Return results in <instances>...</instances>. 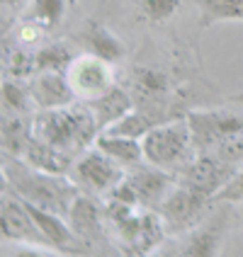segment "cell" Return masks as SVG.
<instances>
[{
    "mask_svg": "<svg viewBox=\"0 0 243 257\" xmlns=\"http://www.w3.org/2000/svg\"><path fill=\"white\" fill-rule=\"evenodd\" d=\"M32 136L39 141L54 146L66 156H80L98 136V119L93 114L90 104H68L56 109H37L32 119Z\"/></svg>",
    "mask_w": 243,
    "mask_h": 257,
    "instance_id": "6da1fadb",
    "label": "cell"
},
{
    "mask_svg": "<svg viewBox=\"0 0 243 257\" xmlns=\"http://www.w3.org/2000/svg\"><path fill=\"white\" fill-rule=\"evenodd\" d=\"M3 177L10 185V192L17 194L20 199L37 204V206L61 216H68L73 201L80 194L78 185L66 180L63 175L32 168L27 160H17L15 156H10V160L5 158Z\"/></svg>",
    "mask_w": 243,
    "mask_h": 257,
    "instance_id": "7a4b0ae2",
    "label": "cell"
},
{
    "mask_svg": "<svg viewBox=\"0 0 243 257\" xmlns=\"http://www.w3.org/2000/svg\"><path fill=\"white\" fill-rule=\"evenodd\" d=\"M105 221L117 230L119 240L129 255H148L158 250L168 230L163 226V218L156 209L151 211H136V206L122 204V201L107 199Z\"/></svg>",
    "mask_w": 243,
    "mask_h": 257,
    "instance_id": "3957f363",
    "label": "cell"
},
{
    "mask_svg": "<svg viewBox=\"0 0 243 257\" xmlns=\"http://www.w3.org/2000/svg\"><path fill=\"white\" fill-rule=\"evenodd\" d=\"M143 163L156 165L163 170H183L192 158L197 156V148L192 141V128L185 119H175L166 124H156L141 139Z\"/></svg>",
    "mask_w": 243,
    "mask_h": 257,
    "instance_id": "277c9868",
    "label": "cell"
},
{
    "mask_svg": "<svg viewBox=\"0 0 243 257\" xmlns=\"http://www.w3.org/2000/svg\"><path fill=\"white\" fill-rule=\"evenodd\" d=\"M187 124L192 128V141L197 153H207L219 143L238 139L243 136V97H236L221 107L190 112Z\"/></svg>",
    "mask_w": 243,
    "mask_h": 257,
    "instance_id": "5b68a950",
    "label": "cell"
},
{
    "mask_svg": "<svg viewBox=\"0 0 243 257\" xmlns=\"http://www.w3.org/2000/svg\"><path fill=\"white\" fill-rule=\"evenodd\" d=\"M214 201L212 194H204L200 189L187 185H178L171 189V194L156 206V211L163 218V226L168 235H183L209 216V204Z\"/></svg>",
    "mask_w": 243,
    "mask_h": 257,
    "instance_id": "8992f818",
    "label": "cell"
},
{
    "mask_svg": "<svg viewBox=\"0 0 243 257\" xmlns=\"http://www.w3.org/2000/svg\"><path fill=\"white\" fill-rule=\"evenodd\" d=\"M71 177L78 189H88L90 194H110L127 177V170L93 143V148H86L73 160Z\"/></svg>",
    "mask_w": 243,
    "mask_h": 257,
    "instance_id": "52a82bcc",
    "label": "cell"
},
{
    "mask_svg": "<svg viewBox=\"0 0 243 257\" xmlns=\"http://www.w3.org/2000/svg\"><path fill=\"white\" fill-rule=\"evenodd\" d=\"M66 78H68L78 102H95L115 87L112 63L95 54H88V51L80 56H73Z\"/></svg>",
    "mask_w": 243,
    "mask_h": 257,
    "instance_id": "ba28073f",
    "label": "cell"
},
{
    "mask_svg": "<svg viewBox=\"0 0 243 257\" xmlns=\"http://www.w3.org/2000/svg\"><path fill=\"white\" fill-rule=\"evenodd\" d=\"M3 243H15V245H25V247H39L42 252H56L54 245L49 243V238L42 233V228L37 226V221L32 218V214L27 211L25 201L20 199L17 194L10 192V197H3Z\"/></svg>",
    "mask_w": 243,
    "mask_h": 257,
    "instance_id": "9c48e42d",
    "label": "cell"
},
{
    "mask_svg": "<svg viewBox=\"0 0 243 257\" xmlns=\"http://www.w3.org/2000/svg\"><path fill=\"white\" fill-rule=\"evenodd\" d=\"M231 218V204H224L219 211L209 214L200 226L183 233V238L178 240L175 250H168L173 255H187V257H212L221 252V245L229 230Z\"/></svg>",
    "mask_w": 243,
    "mask_h": 257,
    "instance_id": "30bf717a",
    "label": "cell"
},
{
    "mask_svg": "<svg viewBox=\"0 0 243 257\" xmlns=\"http://www.w3.org/2000/svg\"><path fill=\"white\" fill-rule=\"evenodd\" d=\"M127 180L129 185L134 187L141 206H148V209H156L158 204L171 194L173 187L178 185V180L168 170L148 165V163H141V165L127 170Z\"/></svg>",
    "mask_w": 243,
    "mask_h": 257,
    "instance_id": "8fae6325",
    "label": "cell"
},
{
    "mask_svg": "<svg viewBox=\"0 0 243 257\" xmlns=\"http://www.w3.org/2000/svg\"><path fill=\"white\" fill-rule=\"evenodd\" d=\"M29 95L34 102V109H56V107H68L78 100L73 92L66 73L58 71H42L34 73L29 80Z\"/></svg>",
    "mask_w": 243,
    "mask_h": 257,
    "instance_id": "7c38bea8",
    "label": "cell"
},
{
    "mask_svg": "<svg viewBox=\"0 0 243 257\" xmlns=\"http://www.w3.org/2000/svg\"><path fill=\"white\" fill-rule=\"evenodd\" d=\"M68 223L75 230V235L80 238V243L93 245L98 238H102V218H100V209L95 206V201L88 199L86 194H78V199L73 201L71 211H68Z\"/></svg>",
    "mask_w": 243,
    "mask_h": 257,
    "instance_id": "4fadbf2b",
    "label": "cell"
},
{
    "mask_svg": "<svg viewBox=\"0 0 243 257\" xmlns=\"http://www.w3.org/2000/svg\"><path fill=\"white\" fill-rule=\"evenodd\" d=\"M95 146L102 153L112 158L115 163H119L124 170H131L136 165L143 163V146L141 139H131V136H119V134H107L102 131L95 136Z\"/></svg>",
    "mask_w": 243,
    "mask_h": 257,
    "instance_id": "5bb4252c",
    "label": "cell"
},
{
    "mask_svg": "<svg viewBox=\"0 0 243 257\" xmlns=\"http://www.w3.org/2000/svg\"><path fill=\"white\" fill-rule=\"evenodd\" d=\"M22 160H27L32 168H39L44 172H56V175H66L73 165L71 156L61 153L54 146L39 141L34 136H29L27 146H25V153H22Z\"/></svg>",
    "mask_w": 243,
    "mask_h": 257,
    "instance_id": "9a60e30c",
    "label": "cell"
},
{
    "mask_svg": "<svg viewBox=\"0 0 243 257\" xmlns=\"http://www.w3.org/2000/svg\"><path fill=\"white\" fill-rule=\"evenodd\" d=\"M90 104V109H93V114L98 119V126L100 128H107L112 121H117L119 116H124L129 112V107H131V100H129V95L124 90H119V87H112L105 97L95 102H88Z\"/></svg>",
    "mask_w": 243,
    "mask_h": 257,
    "instance_id": "2e32d148",
    "label": "cell"
},
{
    "mask_svg": "<svg viewBox=\"0 0 243 257\" xmlns=\"http://www.w3.org/2000/svg\"><path fill=\"white\" fill-rule=\"evenodd\" d=\"M86 49L88 54H95V56L105 58L110 63H117L127 51L124 44L105 27H90V32L86 34Z\"/></svg>",
    "mask_w": 243,
    "mask_h": 257,
    "instance_id": "e0dca14e",
    "label": "cell"
},
{
    "mask_svg": "<svg viewBox=\"0 0 243 257\" xmlns=\"http://www.w3.org/2000/svg\"><path fill=\"white\" fill-rule=\"evenodd\" d=\"M202 13V27H209L216 22H243V3L241 0H197Z\"/></svg>",
    "mask_w": 243,
    "mask_h": 257,
    "instance_id": "ac0fdd59",
    "label": "cell"
},
{
    "mask_svg": "<svg viewBox=\"0 0 243 257\" xmlns=\"http://www.w3.org/2000/svg\"><path fill=\"white\" fill-rule=\"evenodd\" d=\"M66 15L63 0H29L27 3V20L39 25L42 29L56 27Z\"/></svg>",
    "mask_w": 243,
    "mask_h": 257,
    "instance_id": "d6986e66",
    "label": "cell"
},
{
    "mask_svg": "<svg viewBox=\"0 0 243 257\" xmlns=\"http://www.w3.org/2000/svg\"><path fill=\"white\" fill-rule=\"evenodd\" d=\"M153 126H156V119H151V116L143 114V112H131L129 109L127 114L119 116L117 121H112L110 126L102 128V131L119 134V136H131V139H143Z\"/></svg>",
    "mask_w": 243,
    "mask_h": 257,
    "instance_id": "ffe728a7",
    "label": "cell"
},
{
    "mask_svg": "<svg viewBox=\"0 0 243 257\" xmlns=\"http://www.w3.org/2000/svg\"><path fill=\"white\" fill-rule=\"evenodd\" d=\"M71 51L63 46V44H49L39 51H34V66H37V73L42 71H58L66 73L68 66H71Z\"/></svg>",
    "mask_w": 243,
    "mask_h": 257,
    "instance_id": "44dd1931",
    "label": "cell"
},
{
    "mask_svg": "<svg viewBox=\"0 0 243 257\" xmlns=\"http://www.w3.org/2000/svg\"><path fill=\"white\" fill-rule=\"evenodd\" d=\"M34 102L29 95V87L17 85L15 80H5L3 83V109L5 112H20V114H27L32 112Z\"/></svg>",
    "mask_w": 243,
    "mask_h": 257,
    "instance_id": "7402d4cb",
    "label": "cell"
},
{
    "mask_svg": "<svg viewBox=\"0 0 243 257\" xmlns=\"http://www.w3.org/2000/svg\"><path fill=\"white\" fill-rule=\"evenodd\" d=\"M139 3H141V13L151 22H166L180 8V0H139Z\"/></svg>",
    "mask_w": 243,
    "mask_h": 257,
    "instance_id": "603a6c76",
    "label": "cell"
},
{
    "mask_svg": "<svg viewBox=\"0 0 243 257\" xmlns=\"http://www.w3.org/2000/svg\"><path fill=\"white\" fill-rule=\"evenodd\" d=\"M214 201L216 204H231V206L243 201V165L233 172V177H231L229 182L216 192Z\"/></svg>",
    "mask_w": 243,
    "mask_h": 257,
    "instance_id": "cb8c5ba5",
    "label": "cell"
},
{
    "mask_svg": "<svg viewBox=\"0 0 243 257\" xmlns=\"http://www.w3.org/2000/svg\"><path fill=\"white\" fill-rule=\"evenodd\" d=\"M136 87L146 92V95H160V92H166V87H168V80H166V75H160L158 71H139L136 73Z\"/></svg>",
    "mask_w": 243,
    "mask_h": 257,
    "instance_id": "d4e9b609",
    "label": "cell"
},
{
    "mask_svg": "<svg viewBox=\"0 0 243 257\" xmlns=\"http://www.w3.org/2000/svg\"><path fill=\"white\" fill-rule=\"evenodd\" d=\"M10 73L22 78V75H34L37 66H34V54L29 51H15L10 56Z\"/></svg>",
    "mask_w": 243,
    "mask_h": 257,
    "instance_id": "484cf974",
    "label": "cell"
},
{
    "mask_svg": "<svg viewBox=\"0 0 243 257\" xmlns=\"http://www.w3.org/2000/svg\"><path fill=\"white\" fill-rule=\"evenodd\" d=\"M29 0H3V10H20V8H27Z\"/></svg>",
    "mask_w": 243,
    "mask_h": 257,
    "instance_id": "4316f807",
    "label": "cell"
},
{
    "mask_svg": "<svg viewBox=\"0 0 243 257\" xmlns=\"http://www.w3.org/2000/svg\"><path fill=\"white\" fill-rule=\"evenodd\" d=\"M241 3H243V0H241Z\"/></svg>",
    "mask_w": 243,
    "mask_h": 257,
    "instance_id": "83f0119b",
    "label": "cell"
}]
</instances>
